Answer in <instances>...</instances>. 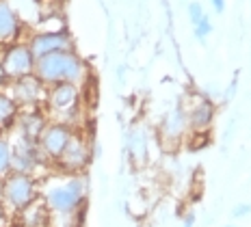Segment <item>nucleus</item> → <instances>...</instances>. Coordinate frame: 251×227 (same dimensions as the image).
Segmentation results:
<instances>
[{
	"label": "nucleus",
	"instance_id": "5701e85b",
	"mask_svg": "<svg viewBox=\"0 0 251 227\" xmlns=\"http://www.w3.org/2000/svg\"><path fill=\"white\" fill-rule=\"evenodd\" d=\"M210 4H212L214 13H223L226 11V7H227V0H210Z\"/></svg>",
	"mask_w": 251,
	"mask_h": 227
},
{
	"label": "nucleus",
	"instance_id": "4be33fe9",
	"mask_svg": "<svg viewBox=\"0 0 251 227\" xmlns=\"http://www.w3.org/2000/svg\"><path fill=\"white\" fill-rule=\"evenodd\" d=\"M9 216H11V212L4 208L2 202H0V227H9V221H11Z\"/></svg>",
	"mask_w": 251,
	"mask_h": 227
},
{
	"label": "nucleus",
	"instance_id": "393cba45",
	"mask_svg": "<svg viewBox=\"0 0 251 227\" xmlns=\"http://www.w3.org/2000/svg\"><path fill=\"white\" fill-rule=\"evenodd\" d=\"M7 84H9V78H7V74H4L2 65H0V91H4V89H7Z\"/></svg>",
	"mask_w": 251,
	"mask_h": 227
},
{
	"label": "nucleus",
	"instance_id": "423d86ee",
	"mask_svg": "<svg viewBox=\"0 0 251 227\" xmlns=\"http://www.w3.org/2000/svg\"><path fill=\"white\" fill-rule=\"evenodd\" d=\"M24 41L28 44L35 59H41V56H48L63 50H76L74 37H72L70 28H65V26L52 28V30H41V28L30 30V33H26Z\"/></svg>",
	"mask_w": 251,
	"mask_h": 227
},
{
	"label": "nucleus",
	"instance_id": "4468645a",
	"mask_svg": "<svg viewBox=\"0 0 251 227\" xmlns=\"http://www.w3.org/2000/svg\"><path fill=\"white\" fill-rule=\"evenodd\" d=\"M188 126L191 132H210L214 117H217V104L208 96H197L191 106H186Z\"/></svg>",
	"mask_w": 251,
	"mask_h": 227
},
{
	"label": "nucleus",
	"instance_id": "1a4fd4ad",
	"mask_svg": "<svg viewBox=\"0 0 251 227\" xmlns=\"http://www.w3.org/2000/svg\"><path fill=\"white\" fill-rule=\"evenodd\" d=\"M76 130H78L76 126L65 124V121H56V119H50L48 124H46L37 145H39L41 154H44V158L50 162V165H54L56 158L63 154V150L67 147V143H70V139L74 136Z\"/></svg>",
	"mask_w": 251,
	"mask_h": 227
},
{
	"label": "nucleus",
	"instance_id": "0eeeda50",
	"mask_svg": "<svg viewBox=\"0 0 251 227\" xmlns=\"http://www.w3.org/2000/svg\"><path fill=\"white\" fill-rule=\"evenodd\" d=\"M158 139L160 143L167 147H177L184 141H188L191 136V126H188V113H186V104L177 102L174 104L158 121Z\"/></svg>",
	"mask_w": 251,
	"mask_h": 227
},
{
	"label": "nucleus",
	"instance_id": "f3484780",
	"mask_svg": "<svg viewBox=\"0 0 251 227\" xmlns=\"http://www.w3.org/2000/svg\"><path fill=\"white\" fill-rule=\"evenodd\" d=\"M20 108L18 102L9 96V91H0V132L2 134H9L13 130L15 121H18V115H20Z\"/></svg>",
	"mask_w": 251,
	"mask_h": 227
},
{
	"label": "nucleus",
	"instance_id": "7ed1b4c3",
	"mask_svg": "<svg viewBox=\"0 0 251 227\" xmlns=\"http://www.w3.org/2000/svg\"><path fill=\"white\" fill-rule=\"evenodd\" d=\"M44 110L48 113L50 119L65 121V124L80 128L78 126V117L82 115V87L72 82L52 84L46 91Z\"/></svg>",
	"mask_w": 251,
	"mask_h": 227
},
{
	"label": "nucleus",
	"instance_id": "20e7f679",
	"mask_svg": "<svg viewBox=\"0 0 251 227\" xmlns=\"http://www.w3.org/2000/svg\"><path fill=\"white\" fill-rule=\"evenodd\" d=\"M39 177L11 171L9 176L0 179V202L11 214H18L39 199Z\"/></svg>",
	"mask_w": 251,
	"mask_h": 227
},
{
	"label": "nucleus",
	"instance_id": "bb28decb",
	"mask_svg": "<svg viewBox=\"0 0 251 227\" xmlns=\"http://www.w3.org/2000/svg\"><path fill=\"white\" fill-rule=\"evenodd\" d=\"M223 227H236V225H223Z\"/></svg>",
	"mask_w": 251,
	"mask_h": 227
},
{
	"label": "nucleus",
	"instance_id": "9d476101",
	"mask_svg": "<svg viewBox=\"0 0 251 227\" xmlns=\"http://www.w3.org/2000/svg\"><path fill=\"white\" fill-rule=\"evenodd\" d=\"M13 154H11V171L15 173H28V176L39 177V169H52V165L44 158L39 145L33 141L11 139Z\"/></svg>",
	"mask_w": 251,
	"mask_h": 227
},
{
	"label": "nucleus",
	"instance_id": "ddd939ff",
	"mask_svg": "<svg viewBox=\"0 0 251 227\" xmlns=\"http://www.w3.org/2000/svg\"><path fill=\"white\" fill-rule=\"evenodd\" d=\"M26 26L20 18V11L11 4V0H0V46L24 39Z\"/></svg>",
	"mask_w": 251,
	"mask_h": 227
},
{
	"label": "nucleus",
	"instance_id": "9b49d317",
	"mask_svg": "<svg viewBox=\"0 0 251 227\" xmlns=\"http://www.w3.org/2000/svg\"><path fill=\"white\" fill-rule=\"evenodd\" d=\"M7 91H9V96L18 102L20 108H39V106H44V102H46V91H48V87H46L35 74H30V76L9 80Z\"/></svg>",
	"mask_w": 251,
	"mask_h": 227
},
{
	"label": "nucleus",
	"instance_id": "412c9836",
	"mask_svg": "<svg viewBox=\"0 0 251 227\" xmlns=\"http://www.w3.org/2000/svg\"><path fill=\"white\" fill-rule=\"evenodd\" d=\"M234 219H245V216L251 214V203H236L232 210Z\"/></svg>",
	"mask_w": 251,
	"mask_h": 227
},
{
	"label": "nucleus",
	"instance_id": "a211bd4d",
	"mask_svg": "<svg viewBox=\"0 0 251 227\" xmlns=\"http://www.w3.org/2000/svg\"><path fill=\"white\" fill-rule=\"evenodd\" d=\"M11 154H13L11 134L0 132V179L11 173Z\"/></svg>",
	"mask_w": 251,
	"mask_h": 227
},
{
	"label": "nucleus",
	"instance_id": "6ab92c4d",
	"mask_svg": "<svg viewBox=\"0 0 251 227\" xmlns=\"http://www.w3.org/2000/svg\"><path fill=\"white\" fill-rule=\"evenodd\" d=\"M212 30H214V24H212L210 15H206V18H201L200 22H197L195 26H193V33H195V39H197V41H201V44H206V41H208V37L212 35Z\"/></svg>",
	"mask_w": 251,
	"mask_h": 227
},
{
	"label": "nucleus",
	"instance_id": "dca6fc26",
	"mask_svg": "<svg viewBox=\"0 0 251 227\" xmlns=\"http://www.w3.org/2000/svg\"><path fill=\"white\" fill-rule=\"evenodd\" d=\"M148 151H150V136L148 130L143 126H134L128 134V154L134 162H143L148 160Z\"/></svg>",
	"mask_w": 251,
	"mask_h": 227
},
{
	"label": "nucleus",
	"instance_id": "f03ea898",
	"mask_svg": "<svg viewBox=\"0 0 251 227\" xmlns=\"http://www.w3.org/2000/svg\"><path fill=\"white\" fill-rule=\"evenodd\" d=\"M33 74L46 87L61 82H72L78 84V87H85L91 80V67L76 50H63L48 56H41V59L35 61Z\"/></svg>",
	"mask_w": 251,
	"mask_h": 227
},
{
	"label": "nucleus",
	"instance_id": "aec40b11",
	"mask_svg": "<svg viewBox=\"0 0 251 227\" xmlns=\"http://www.w3.org/2000/svg\"><path fill=\"white\" fill-rule=\"evenodd\" d=\"M186 13H188V20H191V24H193V26L200 22L201 18H206V15H208L206 11H203V4L200 2V0H193V2H188Z\"/></svg>",
	"mask_w": 251,
	"mask_h": 227
},
{
	"label": "nucleus",
	"instance_id": "f257e3e1",
	"mask_svg": "<svg viewBox=\"0 0 251 227\" xmlns=\"http://www.w3.org/2000/svg\"><path fill=\"white\" fill-rule=\"evenodd\" d=\"M61 176V173H59ZM39 199L50 212V221H65L67 227H82L87 210V177L61 176L46 179L39 186Z\"/></svg>",
	"mask_w": 251,
	"mask_h": 227
},
{
	"label": "nucleus",
	"instance_id": "2eb2a0df",
	"mask_svg": "<svg viewBox=\"0 0 251 227\" xmlns=\"http://www.w3.org/2000/svg\"><path fill=\"white\" fill-rule=\"evenodd\" d=\"M15 216H20L18 227H50V212L41 199L30 203L28 208H24L22 212H18Z\"/></svg>",
	"mask_w": 251,
	"mask_h": 227
},
{
	"label": "nucleus",
	"instance_id": "f8f14e48",
	"mask_svg": "<svg viewBox=\"0 0 251 227\" xmlns=\"http://www.w3.org/2000/svg\"><path fill=\"white\" fill-rule=\"evenodd\" d=\"M50 121L48 113L44 110V106L39 108H22L18 115L13 130L9 134H13V139H22V141H33L37 143L41 132H44L46 124Z\"/></svg>",
	"mask_w": 251,
	"mask_h": 227
},
{
	"label": "nucleus",
	"instance_id": "a878e982",
	"mask_svg": "<svg viewBox=\"0 0 251 227\" xmlns=\"http://www.w3.org/2000/svg\"><path fill=\"white\" fill-rule=\"evenodd\" d=\"M22 2H35L37 4V2H41V0H22Z\"/></svg>",
	"mask_w": 251,
	"mask_h": 227
},
{
	"label": "nucleus",
	"instance_id": "6e6552de",
	"mask_svg": "<svg viewBox=\"0 0 251 227\" xmlns=\"http://www.w3.org/2000/svg\"><path fill=\"white\" fill-rule=\"evenodd\" d=\"M35 56L30 52L28 44L24 39L11 41L7 46H0V65H2L4 74H7L9 80L22 76H30L35 72Z\"/></svg>",
	"mask_w": 251,
	"mask_h": 227
},
{
	"label": "nucleus",
	"instance_id": "b1692460",
	"mask_svg": "<svg viewBox=\"0 0 251 227\" xmlns=\"http://www.w3.org/2000/svg\"><path fill=\"white\" fill-rule=\"evenodd\" d=\"M195 221H197V216L193 214V212H188V214L184 216V221H182L180 227H195Z\"/></svg>",
	"mask_w": 251,
	"mask_h": 227
},
{
	"label": "nucleus",
	"instance_id": "39448f33",
	"mask_svg": "<svg viewBox=\"0 0 251 227\" xmlns=\"http://www.w3.org/2000/svg\"><path fill=\"white\" fill-rule=\"evenodd\" d=\"M91 160H93V145L89 141L87 132L78 128L74 136L70 139L67 147L63 150V154L52 165V169L56 173H61V176H82L91 165Z\"/></svg>",
	"mask_w": 251,
	"mask_h": 227
}]
</instances>
